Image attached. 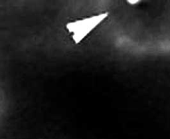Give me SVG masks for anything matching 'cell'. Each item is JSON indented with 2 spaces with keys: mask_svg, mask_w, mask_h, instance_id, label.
I'll return each mask as SVG.
<instances>
[{
  "mask_svg": "<svg viewBox=\"0 0 170 139\" xmlns=\"http://www.w3.org/2000/svg\"><path fill=\"white\" fill-rule=\"evenodd\" d=\"M128 2L129 3H130V4H136V3H138V2H140L141 0H127Z\"/></svg>",
  "mask_w": 170,
  "mask_h": 139,
  "instance_id": "7a4b0ae2",
  "label": "cell"
},
{
  "mask_svg": "<svg viewBox=\"0 0 170 139\" xmlns=\"http://www.w3.org/2000/svg\"><path fill=\"white\" fill-rule=\"evenodd\" d=\"M108 14L104 13L94 15L91 17H88L71 22L67 24L66 28L70 32L73 33L74 41L78 43L82 41L90 31L102 22L107 17Z\"/></svg>",
  "mask_w": 170,
  "mask_h": 139,
  "instance_id": "6da1fadb",
  "label": "cell"
}]
</instances>
